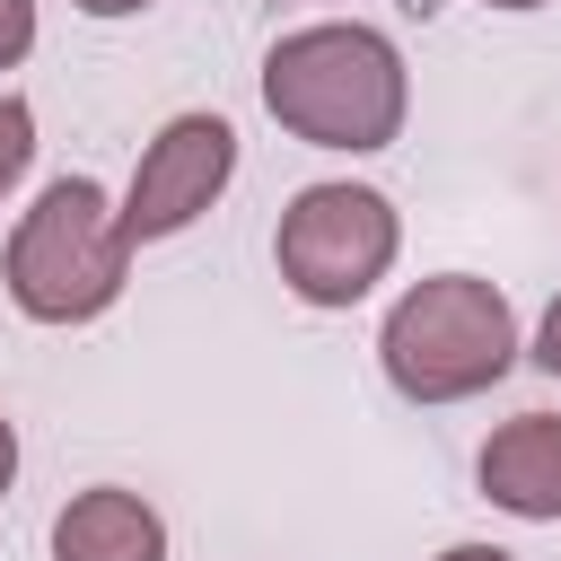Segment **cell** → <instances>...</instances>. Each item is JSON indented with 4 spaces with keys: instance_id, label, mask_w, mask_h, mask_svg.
<instances>
[{
    "instance_id": "52a82bcc",
    "label": "cell",
    "mask_w": 561,
    "mask_h": 561,
    "mask_svg": "<svg viewBox=\"0 0 561 561\" xmlns=\"http://www.w3.org/2000/svg\"><path fill=\"white\" fill-rule=\"evenodd\" d=\"M53 561H167V517L140 491L96 482L53 517Z\"/></svg>"
},
{
    "instance_id": "8fae6325",
    "label": "cell",
    "mask_w": 561,
    "mask_h": 561,
    "mask_svg": "<svg viewBox=\"0 0 561 561\" xmlns=\"http://www.w3.org/2000/svg\"><path fill=\"white\" fill-rule=\"evenodd\" d=\"M438 561H517V552H500V543H447Z\"/></svg>"
},
{
    "instance_id": "3957f363",
    "label": "cell",
    "mask_w": 561,
    "mask_h": 561,
    "mask_svg": "<svg viewBox=\"0 0 561 561\" xmlns=\"http://www.w3.org/2000/svg\"><path fill=\"white\" fill-rule=\"evenodd\" d=\"M377 359H386V386L394 394H412V403H465V394H482V386L508 377L517 316H508V298L491 280L438 272V280H412L386 307Z\"/></svg>"
},
{
    "instance_id": "8992f818",
    "label": "cell",
    "mask_w": 561,
    "mask_h": 561,
    "mask_svg": "<svg viewBox=\"0 0 561 561\" xmlns=\"http://www.w3.org/2000/svg\"><path fill=\"white\" fill-rule=\"evenodd\" d=\"M482 491L491 508L552 526L561 517V412H517L482 438Z\"/></svg>"
},
{
    "instance_id": "4fadbf2b",
    "label": "cell",
    "mask_w": 561,
    "mask_h": 561,
    "mask_svg": "<svg viewBox=\"0 0 561 561\" xmlns=\"http://www.w3.org/2000/svg\"><path fill=\"white\" fill-rule=\"evenodd\" d=\"M70 9H88V18H140L149 0H70Z\"/></svg>"
},
{
    "instance_id": "7a4b0ae2",
    "label": "cell",
    "mask_w": 561,
    "mask_h": 561,
    "mask_svg": "<svg viewBox=\"0 0 561 561\" xmlns=\"http://www.w3.org/2000/svg\"><path fill=\"white\" fill-rule=\"evenodd\" d=\"M0 280H9L18 316H35V324H88V316H105L123 298V280H131L123 202H105V184H88V175H53L35 193V210L18 219Z\"/></svg>"
},
{
    "instance_id": "9c48e42d",
    "label": "cell",
    "mask_w": 561,
    "mask_h": 561,
    "mask_svg": "<svg viewBox=\"0 0 561 561\" xmlns=\"http://www.w3.org/2000/svg\"><path fill=\"white\" fill-rule=\"evenodd\" d=\"M35 53V0H0V70H18Z\"/></svg>"
},
{
    "instance_id": "ba28073f",
    "label": "cell",
    "mask_w": 561,
    "mask_h": 561,
    "mask_svg": "<svg viewBox=\"0 0 561 561\" xmlns=\"http://www.w3.org/2000/svg\"><path fill=\"white\" fill-rule=\"evenodd\" d=\"M35 167V105L26 96H0V193Z\"/></svg>"
},
{
    "instance_id": "6da1fadb",
    "label": "cell",
    "mask_w": 561,
    "mask_h": 561,
    "mask_svg": "<svg viewBox=\"0 0 561 561\" xmlns=\"http://www.w3.org/2000/svg\"><path fill=\"white\" fill-rule=\"evenodd\" d=\"M263 105L280 131L359 158V149H386L403 131L412 79H403L394 35H377L359 18H324V26H298L263 53Z\"/></svg>"
},
{
    "instance_id": "30bf717a",
    "label": "cell",
    "mask_w": 561,
    "mask_h": 561,
    "mask_svg": "<svg viewBox=\"0 0 561 561\" xmlns=\"http://www.w3.org/2000/svg\"><path fill=\"white\" fill-rule=\"evenodd\" d=\"M535 359L561 377V298H552V307H543V324H535Z\"/></svg>"
},
{
    "instance_id": "5bb4252c",
    "label": "cell",
    "mask_w": 561,
    "mask_h": 561,
    "mask_svg": "<svg viewBox=\"0 0 561 561\" xmlns=\"http://www.w3.org/2000/svg\"><path fill=\"white\" fill-rule=\"evenodd\" d=\"M491 9H543V0H491Z\"/></svg>"
},
{
    "instance_id": "7c38bea8",
    "label": "cell",
    "mask_w": 561,
    "mask_h": 561,
    "mask_svg": "<svg viewBox=\"0 0 561 561\" xmlns=\"http://www.w3.org/2000/svg\"><path fill=\"white\" fill-rule=\"evenodd\" d=\"M9 482H18V430L0 421V500H9Z\"/></svg>"
},
{
    "instance_id": "277c9868",
    "label": "cell",
    "mask_w": 561,
    "mask_h": 561,
    "mask_svg": "<svg viewBox=\"0 0 561 561\" xmlns=\"http://www.w3.org/2000/svg\"><path fill=\"white\" fill-rule=\"evenodd\" d=\"M394 245H403L394 202L368 193V184H307V193L280 210V237H272L280 280H289V298H307V307H359V298L386 280Z\"/></svg>"
},
{
    "instance_id": "5b68a950",
    "label": "cell",
    "mask_w": 561,
    "mask_h": 561,
    "mask_svg": "<svg viewBox=\"0 0 561 561\" xmlns=\"http://www.w3.org/2000/svg\"><path fill=\"white\" fill-rule=\"evenodd\" d=\"M228 175H237V131H228L219 114H175V123L140 149V167H131V193H123L131 245H158V237L193 228V219L228 193Z\"/></svg>"
}]
</instances>
